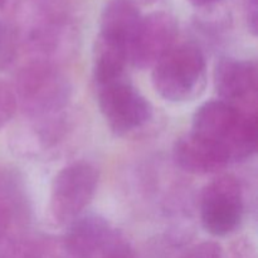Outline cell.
<instances>
[{"instance_id":"6da1fadb","label":"cell","mask_w":258,"mask_h":258,"mask_svg":"<svg viewBox=\"0 0 258 258\" xmlns=\"http://www.w3.org/2000/svg\"><path fill=\"white\" fill-rule=\"evenodd\" d=\"M190 131L223 151L229 163L247 160L256 153L254 112L241 110L222 100H212L199 106Z\"/></svg>"},{"instance_id":"7a4b0ae2","label":"cell","mask_w":258,"mask_h":258,"mask_svg":"<svg viewBox=\"0 0 258 258\" xmlns=\"http://www.w3.org/2000/svg\"><path fill=\"white\" fill-rule=\"evenodd\" d=\"M151 78L154 88L164 100L191 101L206 87V57L194 43L176 44L154 66Z\"/></svg>"},{"instance_id":"3957f363","label":"cell","mask_w":258,"mask_h":258,"mask_svg":"<svg viewBox=\"0 0 258 258\" xmlns=\"http://www.w3.org/2000/svg\"><path fill=\"white\" fill-rule=\"evenodd\" d=\"M18 106L29 117H45L67 106L71 85L66 76L45 60L25 64L12 86Z\"/></svg>"},{"instance_id":"277c9868","label":"cell","mask_w":258,"mask_h":258,"mask_svg":"<svg viewBox=\"0 0 258 258\" xmlns=\"http://www.w3.org/2000/svg\"><path fill=\"white\" fill-rule=\"evenodd\" d=\"M98 173L91 164L78 161L63 168L50 186L48 213L55 226H68L93 199Z\"/></svg>"},{"instance_id":"5b68a950","label":"cell","mask_w":258,"mask_h":258,"mask_svg":"<svg viewBox=\"0 0 258 258\" xmlns=\"http://www.w3.org/2000/svg\"><path fill=\"white\" fill-rule=\"evenodd\" d=\"M243 209L241 184L234 176H219L203 189L201 221L212 236L226 237L233 233L241 223Z\"/></svg>"},{"instance_id":"8992f818","label":"cell","mask_w":258,"mask_h":258,"mask_svg":"<svg viewBox=\"0 0 258 258\" xmlns=\"http://www.w3.org/2000/svg\"><path fill=\"white\" fill-rule=\"evenodd\" d=\"M97 98L103 118L116 135H126L141 127L153 115L149 101L127 78L97 86Z\"/></svg>"},{"instance_id":"52a82bcc","label":"cell","mask_w":258,"mask_h":258,"mask_svg":"<svg viewBox=\"0 0 258 258\" xmlns=\"http://www.w3.org/2000/svg\"><path fill=\"white\" fill-rule=\"evenodd\" d=\"M178 20L168 12H153L143 17L130 45V63L138 70L153 68L176 45Z\"/></svg>"},{"instance_id":"ba28073f","label":"cell","mask_w":258,"mask_h":258,"mask_svg":"<svg viewBox=\"0 0 258 258\" xmlns=\"http://www.w3.org/2000/svg\"><path fill=\"white\" fill-rule=\"evenodd\" d=\"M257 81L254 60L227 57L222 58L214 68V88L219 100L236 107L256 97Z\"/></svg>"},{"instance_id":"9c48e42d","label":"cell","mask_w":258,"mask_h":258,"mask_svg":"<svg viewBox=\"0 0 258 258\" xmlns=\"http://www.w3.org/2000/svg\"><path fill=\"white\" fill-rule=\"evenodd\" d=\"M67 227L63 241L75 258H100L116 231L95 213L81 214Z\"/></svg>"},{"instance_id":"30bf717a","label":"cell","mask_w":258,"mask_h":258,"mask_svg":"<svg viewBox=\"0 0 258 258\" xmlns=\"http://www.w3.org/2000/svg\"><path fill=\"white\" fill-rule=\"evenodd\" d=\"M173 154L179 168L197 175L218 173L229 164L223 151L191 131L176 141Z\"/></svg>"},{"instance_id":"8fae6325","label":"cell","mask_w":258,"mask_h":258,"mask_svg":"<svg viewBox=\"0 0 258 258\" xmlns=\"http://www.w3.org/2000/svg\"><path fill=\"white\" fill-rule=\"evenodd\" d=\"M143 17L131 0H108L101 13L98 37L126 45L130 50Z\"/></svg>"},{"instance_id":"7c38bea8","label":"cell","mask_w":258,"mask_h":258,"mask_svg":"<svg viewBox=\"0 0 258 258\" xmlns=\"http://www.w3.org/2000/svg\"><path fill=\"white\" fill-rule=\"evenodd\" d=\"M130 50L126 45L96 38L93 49V78L96 86L126 78V68L130 63Z\"/></svg>"},{"instance_id":"4fadbf2b","label":"cell","mask_w":258,"mask_h":258,"mask_svg":"<svg viewBox=\"0 0 258 258\" xmlns=\"http://www.w3.org/2000/svg\"><path fill=\"white\" fill-rule=\"evenodd\" d=\"M19 34L12 22H0V72L12 66L19 49Z\"/></svg>"},{"instance_id":"5bb4252c","label":"cell","mask_w":258,"mask_h":258,"mask_svg":"<svg viewBox=\"0 0 258 258\" xmlns=\"http://www.w3.org/2000/svg\"><path fill=\"white\" fill-rule=\"evenodd\" d=\"M18 108L17 97L12 86L0 81V127L7 125Z\"/></svg>"},{"instance_id":"9a60e30c","label":"cell","mask_w":258,"mask_h":258,"mask_svg":"<svg viewBox=\"0 0 258 258\" xmlns=\"http://www.w3.org/2000/svg\"><path fill=\"white\" fill-rule=\"evenodd\" d=\"M100 258H135V254L125 237L118 231H115L110 243L107 244Z\"/></svg>"},{"instance_id":"2e32d148","label":"cell","mask_w":258,"mask_h":258,"mask_svg":"<svg viewBox=\"0 0 258 258\" xmlns=\"http://www.w3.org/2000/svg\"><path fill=\"white\" fill-rule=\"evenodd\" d=\"M180 258H223V251L217 242L204 241L190 247Z\"/></svg>"},{"instance_id":"e0dca14e","label":"cell","mask_w":258,"mask_h":258,"mask_svg":"<svg viewBox=\"0 0 258 258\" xmlns=\"http://www.w3.org/2000/svg\"><path fill=\"white\" fill-rule=\"evenodd\" d=\"M246 18L248 30L253 35L258 32V3L257 0H247L246 4Z\"/></svg>"},{"instance_id":"ac0fdd59","label":"cell","mask_w":258,"mask_h":258,"mask_svg":"<svg viewBox=\"0 0 258 258\" xmlns=\"http://www.w3.org/2000/svg\"><path fill=\"white\" fill-rule=\"evenodd\" d=\"M22 0H0V22H12Z\"/></svg>"},{"instance_id":"d6986e66","label":"cell","mask_w":258,"mask_h":258,"mask_svg":"<svg viewBox=\"0 0 258 258\" xmlns=\"http://www.w3.org/2000/svg\"><path fill=\"white\" fill-rule=\"evenodd\" d=\"M13 218L10 216V212L8 211V208L5 207V204L3 203L2 199H0V241L5 237L8 228L12 224Z\"/></svg>"},{"instance_id":"ffe728a7","label":"cell","mask_w":258,"mask_h":258,"mask_svg":"<svg viewBox=\"0 0 258 258\" xmlns=\"http://www.w3.org/2000/svg\"><path fill=\"white\" fill-rule=\"evenodd\" d=\"M194 7H198V8H204V7H209V5L214 4L217 3L218 0H189Z\"/></svg>"},{"instance_id":"44dd1931","label":"cell","mask_w":258,"mask_h":258,"mask_svg":"<svg viewBox=\"0 0 258 258\" xmlns=\"http://www.w3.org/2000/svg\"><path fill=\"white\" fill-rule=\"evenodd\" d=\"M131 2H134V0H131ZM141 2H145L146 3V2H150V0H141ZM134 3H135V2H134Z\"/></svg>"}]
</instances>
